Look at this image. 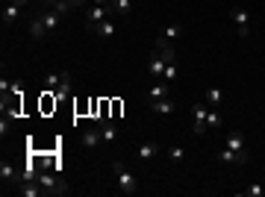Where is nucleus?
<instances>
[{
  "instance_id": "nucleus-1",
  "label": "nucleus",
  "mask_w": 265,
  "mask_h": 197,
  "mask_svg": "<svg viewBox=\"0 0 265 197\" xmlns=\"http://www.w3.org/2000/svg\"><path fill=\"white\" fill-rule=\"evenodd\" d=\"M112 174H115V180H118V188H121L124 194H136L139 191V180L124 168V162H112Z\"/></svg>"
},
{
  "instance_id": "nucleus-2",
  "label": "nucleus",
  "mask_w": 265,
  "mask_h": 197,
  "mask_svg": "<svg viewBox=\"0 0 265 197\" xmlns=\"http://www.w3.org/2000/svg\"><path fill=\"white\" fill-rule=\"evenodd\" d=\"M38 185L44 188V194H65V191H68V185L59 180V177L47 174V171H41V174H38Z\"/></svg>"
},
{
  "instance_id": "nucleus-3",
  "label": "nucleus",
  "mask_w": 265,
  "mask_h": 197,
  "mask_svg": "<svg viewBox=\"0 0 265 197\" xmlns=\"http://www.w3.org/2000/svg\"><path fill=\"white\" fill-rule=\"evenodd\" d=\"M206 112H209V106H206V100H203V103H194L192 106V118H194V135H206V130H209V127H206Z\"/></svg>"
},
{
  "instance_id": "nucleus-4",
  "label": "nucleus",
  "mask_w": 265,
  "mask_h": 197,
  "mask_svg": "<svg viewBox=\"0 0 265 197\" xmlns=\"http://www.w3.org/2000/svg\"><path fill=\"white\" fill-rule=\"evenodd\" d=\"M109 12H112V6H109V3H91V6H88V12H86V21L94 27V24L106 21V18H109Z\"/></svg>"
},
{
  "instance_id": "nucleus-5",
  "label": "nucleus",
  "mask_w": 265,
  "mask_h": 197,
  "mask_svg": "<svg viewBox=\"0 0 265 197\" xmlns=\"http://www.w3.org/2000/svg\"><path fill=\"white\" fill-rule=\"evenodd\" d=\"M156 56L165 62V65H171V62H177V50H174V41H168L165 35L156 41Z\"/></svg>"
},
{
  "instance_id": "nucleus-6",
  "label": "nucleus",
  "mask_w": 265,
  "mask_h": 197,
  "mask_svg": "<svg viewBox=\"0 0 265 197\" xmlns=\"http://www.w3.org/2000/svg\"><path fill=\"white\" fill-rule=\"evenodd\" d=\"M24 6H27V0H12V3H9V6L3 9V24H6V27H12L18 18H21Z\"/></svg>"
},
{
  "instance_id": "nucleus-7",
  "label": "nucleus",
  "mask_w": 265,
  "mask_h": 197,
  "mask_svg": "<svg viewBox=\"0 0 265 197\" xmlns=\"http://www.w3.org/2000/svg\"><path fill=\"white\" fill-rule=\"evenodd\" d=\"M0 180L6 188H12L15 182H21V174H18V168L12 162H0Z\"/></svg>"
},
{
  "instance_id": "nucleus-8",
  "label": "nucleus",
  "mask_w": 265,
  "mask_h": 197,
  "mask_svg": "<svg viewBox=\"0 0 265 197\" xmlns=\"http://www.w3.org/2000/svg\"><path fill=\"white\" fill-rule=\"evenodd\" d=\"M165 97H171V82L159 80L156 85L147 88V100H150V103H153V100H165Z\"/></svg>"
},
{
  "instance_id": "nucleus-9",
  "label": "nucleus",
  "mask_w": 265,
  "mask_h": 197,
  "mask_svg": "<svg viewBox=\"0 0 265 197\" xmlns=\"http://www.w3.org/2000/svg\"><path fill=\"white\" fill-rule=\"evenodd\" d=\"M103 141V135H100V127H91V130H86L83 135H80V144L86 150H94L97 144Z\"/></svg>"
},
{
  "instance_id": "nucleus-10",
  "label": "nucleus",
  "mask_w": 265,
  "mask_h": 197,
  "mask_svg": "<svg viewBox=\"0 0 265 197\" xmlns=\"http://www.w3.org/2000/svg\"><path fill=\"white\" fill-rule=\"evenodd\" d=\"M230 15H233V21L239 24V35L245 38V35H247V21H250L247 9H242V6H233V9H230Z\"/></svg>"
},
{
  "instance_id": "nucleus-11",
  "label": "nucleus",
  "mask_w": 265,
  "mask_h": 197,
  "mask_svg": "<svg viewBox=\"0 0 265 197\" xmlns=\"http://www.w3.org/2000/svg\"><path fill=\"white\" fill-rule=\"evenodd\" d=\"M218 159L221 162H227V165H236V162H247V153H239V150H230V147H221L218 150Z\"/></svg>"
},
{
  "instance_id": "nucleus-12",
  "label": "nucleus",
  "mask_w": 265,
  "mask_h": 197,
  "mask_svg": "<svg viewBox=\"0 0 265 197\" xmlns=\"http://www.w3.org/2000/svg\"><path fill=\"white\" fill-rule=\"evenodd\" d=\"M38 15H41V21H44V27H47V33H53V30H56V27H59V12H56V9H50V6H44V9H41V12H38Z\"/></svg>"
},
{
  "instance_id": "nucleus-13",
  "label": "nucleus",
  "mask_w": 265,
  "mask_h": 197,
  "mask_svg": "<svg viewBox=\"0 0 265 197\" xmlns=\"http://www.w3.org/2000/svg\"><path fill=\"white\" fill-rule=\"evenodd\" d=\"M224 147L239 150V153H245V135H242V132H230L227 138H224Z\"/></svg>"
},
{
  "instance_id": "nucleus-14",
  "label": "nucleus",
  "mask_w": 265,
  "mask_h": 197,
  "mask_svg": "<svg viewBox=\"0 0 265 197\" xmlns=\"http://www.w3.org/2000/svg\"><path fill=\"white\" fill-rule=\"evenodd\" d=\"M91 30L100 35V38H115V24H112L109 18H106V21H100V24H94Z\"/></svg>"
},
{
  "instance_id": "nucleus-15",
  "label": "nucleus",
  "mask_w": 265,
  "mask_h": 197,
  "mask_svg": "<svg viewBox=\"0 0 265 197\" xmlns=\"http://www.w3.org/2000/svg\"><path fill=\"white\" fill-rule=\"evenodd\" d=\"M221 100H224V91H221L218 85L206 88V106H209V109H218V106H221Z\"/></svg>"
},
{
  "instance_id": "nucleus-16",
  "label": "nucleus",
  "mask_w": 265,
  "mask_h": 197,
  "mask_svg": "<svg viewBox=\"0 0 265 197\" xmlns=\"http://www.w3.org/2000/svg\"><path fill=\"white\" fill-rule=\"evenodd\" d=\"M150 109L159 112V115H171L177 106H174V100H171V97H165V100H153V103H150Z\"/></svg>"
},
{
  "instance_id": "nucleus-17",
  "label": "nucleus",
  "mask_w": 265,
  "mask_h": 197,
  "mask_svg": "<svg viewBox=\"0 0 265 197\" xmlns=\"http://www.w3.org/2000/svg\"><path fill=\"white\" fill-rule=\"evenodd\" d=\"M162 71H165V62L153 53V56L147 59V74H150V77H156V80H162Z\"/></svg>"
},
{
  "instance_id": "nucleus-18",
  "label": "nucleus",
  "mask_w": 265,
  "mask_h": 197,
  "mask_svg": "<svg viewBox=\"0 0 265 197\" xmlns=\"http://www.w3.org/2000/svg\"><path fill=\"white\" fill-rule=\"evenodd\" d=\"M38 174H41V168L35 162H27L24 165V171H21V182H33V180H38Z\"/></svg>"
},
{
  "instance_id": "nucleus-19",
  "label": "nucleus",
  "mask_w": 265,
  "mask_h": 197,
  "mask_svg": "<svg viewBox=\"0 0 265 197\" xmlns=\"http://www.w3.org/2000/svg\"><path fill=\"white\" fill-rule=\"evenodd\" d=\"M153 156H159V144L147 141V144H141V147H139V159H141V162H150Z\"/></svg>"
},
{
  "instance_id": "nucleus-20",
  "label": "nucleus",
  "mask_w": 265,
  "mask_h": 197,
  "mask_svg": "<svg viewBox=\"0 0 265 197\" xmlns=\"http://www.w3.org/2000/svg\"><path fill=\"white\" fill-rule=\"evenodd\" d=\"M53 94H56V100H65L71 94V74H68V71H62V85H59Z\"/></svg>"
},
{
  "instance_id": "nucleus-21",
  "label": "nucleus",
  "mask_w": 265,
  "mask_h": 197,
  "mask_svg": "<svg viewBox=\"0 0 265 197\" xmlns=\"http://www.w3.org/2000/svg\"><path fill=\"white\" fill-rule=\"evenodd\" d=\"M100 135H103V141H115L118 138V127L112 121H100Z\"/></svg>"
},
{
  "instance_id": "nucleus-22",
  "label": "nucleus",
  "mask_w": 265,
  "mask_h": 197,
  "mask_svg": "<svg viewBox=\"0 0 265 197\" xmlns=\"http://www.w3.org/2000/svg\"><path fill=\"white\" fill-rule=\"evenodd\" d=\"M44 33H47L44 21H41V15H35L33 21H30V35H33V38H44Z\"/></svg>"
},
{
  "instance_id": "nucleus-23",
  "label": "nucleus",
  "mask_w": 265,
  "mask_h": 197,
  "mask_svg": "<svg viewBox=\"0 0 265 197\" xmlns=\"http://www.w3.org/2000/svg\"><path fill=\"white\" fill-rule=\"evenodd\" d=\"M18 194L38 197V194H44V188H38V180H33V182H24V188H18Z\"/></svg>"
},
{
  "instance_id": "nucleus-24",
  "label": "nucleus",
  "mask_w": 265,
  "mask_h": 197,
  "mask_svg": "<svg viewBox=\"0 0 265 197\" xmlns=\"http://www.w3.org/2000/svg\"><path fill=\"white\" fill-rule=\"evenodd\" d=\"M109 6H112V12H118V15H130V12H133V0H112Z\"/></svg>"
},
{
  "instance_id": "nucleus-25",
  "label": "nucleus",
  "mask_w": 265,
  "mask_h": 197,
  "mask_svg": "<svg viewBox=\"0 0 265 197\" xmlns=\"http://www.w3.org/2000/svg\"><path fill=\"white\" fill-rule=\"evenodd\" d=\"M162 35H165L168 41H177V38H183V27H180V24H168Z\"/></svg>"
},
{
  "instance_id": "nucleus-26",
  "label": "nucleus",
  "mask_w": 265,
  "mask_h": 197,
  "mask_svg": "<svg viewBox=\"0 0 265 197\" xmlns=\"http://www.w3.org/2000/svg\"><path fill=\"white\" fill-rule=\"evenodd\" d=\"M206 127H209V130H218V127H221V115H218V109H209V112H206Z\"/></svg>"
},
{
  "instance_id": "nucleus-27",
  "label": "nucleus",
  "mask_w": 265,
  "mask_h": 197,
  "mask_svg": "<svg viewBox=\"0 0 265 197\" xmlns=\"http://www.w3.org/2000/svg\"><path fill=\"white\" fill-rule=\"evenodd\" d=\"M177 77H180V71H177V62L165 65V71H162V80H165V82H174Z\"/></svg>"
},
{
  "instance_id": "nucleus-28",
  "label": "nucleus",
  "mask_w": 265,
  "mask_h": 197,
  "mask_svg": "<svg viewBox=\"0 0 265 197\" xmlns=\"http://www.w3.org/2000/svg\"><path fill=\"white\" fill-rule=\"evenodd\" d=\"M242 194H245V197H262V194H265V188L259 185V182H250V185H247Z\"/></svg>"
},
{
  "instance_id": "nucleus-29",
  "label": "nucleus",
  "mask_w": 265,
  "mask_h": 197,
  "mask_svg": "<svg viewBox=\"0 0 265 197\" xmlns=\"http://www.w3.org/2000/svg\"><path fill=\"white\" fill-rule=\"evenodd\" d=\"M168 156H171L174 162H180V159H186V150H183V147H171V150H168Z\"/></svg>"
},
{
  "instance_id": "nucleus-30",
  "label": "nucleus",
  "mask_w": 265,
  "mask_h": 197,
  "mask_svg": "<svg viewBox=\"0 0 265 197\" xmlns=\"http://www.w3.org/2000/svg\"><path fill=\"white\" fill-rule=\"evenodd\" d=\"M53 9H56L59 15H68V12H71V3H68V0H59V3L53 6Z\"/></svg>"
},
{
  "instance_id": "nucleus-31",
  "label": "nucleus",
  "mask_w": 265,
  "mask_h": 197,
  "mask_svg": "<svg viewBox=\"0 0 265 197\" xmlns=\"http://www.w3.org/2000/svg\"><path fill=\"white\" fill-rule=\"evenodd\" d=\"M68 3H71V9H80V6H86L88 0H68Z\"/></svg>"
},
{
  "instance_id": "nucleus-32",
  "label": "nucleus",
  "mask_w": 265,
  "mask_h": 197,
  "mask_svg": "<svg viewBox=\"0 0 265 197\" xmlns=\"http://www.w3.org/2000/svg\"><path fill=\"white\" fill-rule=\"evenodd\" d=\"M56 3H59V0H44V6H50V9L56 6Z\"/></svg>"
},
{
  "instance_id": "nucleus-33",
  "label": "nucleus",
  "mask_w": 265,
  "mask_h": 197,
  "mask_svg": "<svg viewBox=\"0 0 265 197\" xmlns=\"http://www.w3.org/2000/svg\"><path fill=\"white\" fill-rule=\"evenodd\" d=\"M91 3H109V0H91Z\"/></svg>"
},
{
  "instance_id": "nucleus-34",
  "label": "nucleus",
  "mask_w": 265,
  "mask_h": 197,
  "mask_svg": "<svg viewBox=\"0 0 265 197\" xmlns=\"http://www.w3.org/2000/svg\"><path fill=\"white\" fill-rule=\"evenodd\" d=\"M109 3H112V0H109Z\"/></svg>"
}]
</instances>
